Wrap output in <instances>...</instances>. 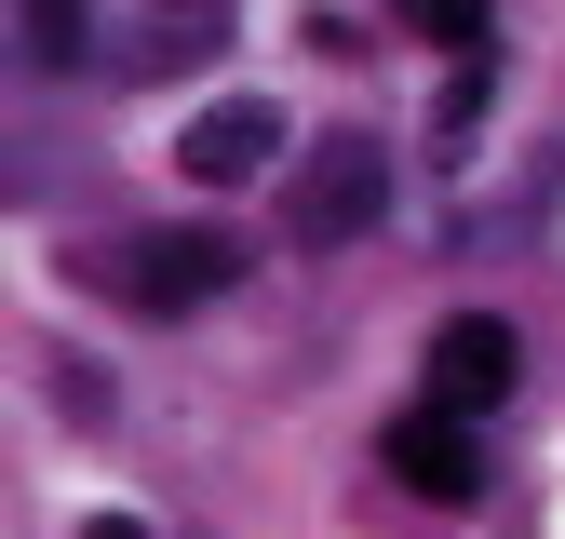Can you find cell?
Wrapping results in <instances>:
<instances>
[{
    "instance_id": "7a4b0ae2",
    "label": "cell",
    "mask_w": 565,
    "mask_h": 539,
    "mask_svg": "<svg viewBox=\"0 0 565 539\" xmlns=\"http://www.w3.org/2000/svg\"><path fill=\"white\" fill-rule=\"evenodd\" d=\"M95 284H108V297H135V310L162 324V310L230 297V284H243V243H230V230H135V243H108V256H95Z\"/></svg>"
},
{
    "instance_id": "5b68a950",
    "label": "cell",
    "mask_w": 565,
    "mask_h": 539,
    "mask_svg": "<svg viewBox=\"0 0 565 539\" xmlns=\"http://www.w3.org/2000/svg\"><path fill=\"white\" fill-rule=\"evenodd\" d=\"M377 458H391V486H417V499H484V445L445 419V404H404V419L377 432Z\"/></svg>"
},
{
    "instance_id": "277c9868",
    "label": "cell",
    "mask_w": 565,
    "mask_h": 539,
    "mask_svg": "<svg viewBox=\"0 0 565 539\" xmlns=\"http://www.w3.org/2000/svg\"><path fill=\"white\" fill-rule=\"evenodd\" d=\"M175 162H189L202 189H256V176L282 162V108H269V95H216V108L175 135Z\"/></svg>"
},
{
    "instance_id": "3957f363",
    "label": "cell",
    "mask_w": 565,
    "mask_h": 539,
    "mask_svg": "<svg viewBox=\"0 0 565 539\" xmlns=\"http://www.w3.org/2000/svg\"><path fill=\"white\" fill-rule=\"evenodd\" d=\"M512 378H525V337H512L499 310H458V324L431 337V404H445V419H499Z\"/></svg>"
},
{
    "instance_id": "8992f818",
    "label": "cell",
    "mask_w": 565,
    "mask_h": 539,
    "mask_svg": "<svg viewBox=\"0 0 565 539\" xmlns=\"http://www.w3.org/2000/svg\"><path fill=\"white\" fill-rule=\"evenodd\" d=\"M216 41H230V0H149V14H135V54H121V67H149V82H162V67H202Z\"/></svg>"
},
{
    "instance_id": "6da1fadb",
    "label": "cell",
    "mask_w": 565,
    "mask_h": 539,
    "mask_svg": "<svg viewBox=\"0 0 565 539\" xmlns=\"http://www.w3.org/2000/svg\"><path fill=\"white\" fill-rule=\"evenodd\" d=\"M377 216H391V162H377V135H323V149L282 162V243H297V256L364 243Z\"/></svg>"
},
{
    "instance_id": "ba28073f",
    "label": "cell",
    "mask_w": 565,
    "mask_h": 539,
    "mask_svg": "<svg viewBox=\"0 0 565 539\" xmlns=\"http://www.w3.org/2000/svg\"><path fill=\"white\" fill-rule=\"evenodd\" d=\"M391 14L417 41H445V54H484V28H499V0H391Z\"/></svg>"
},
{
    "instance_id": "52a82bcc",
    "label": "cell",
    "mask_w": 565,
    "mask_h": 539,
    "mask_svg": "<svg viewBox=\"0 0 565 539\" xmlns=\"http://www.w3.org/2000/svg\"><path fill=\"white\" fill-rule=\"evenodd\" d=\"M14 54L41 67V82H67V67H95V28H82V0H14Z\"/></svg>"
},
{
    "instance_id": "9c48e42d",
    "label": "cell",
    "mask_w": 565,
    "mask_h": 539,
    "mask_svg": "<svg viewBox=\"0 0 565 539\" xmlns=\"http://www.w3.org/2000/svg\"><path fill=\"white\" fill-rule=\"evenodd\" d=\"M41 391L67 404V419H108V391H95V364H82V351H41Z\"/></svg>"
},
{
    "instance_id": "30bf717a",
    "label": "cell",
    "mask_w": 565,
    "mask_h": 539,
    "mask_svg": "<svg viewBox=\"0 0 565 539\" xmlns=\"http://www.w3.org/2000/svg\"><path fill=\"white\" fill-rule=\"evenodd\" d=\"M82 539H149V526H135V512H95V526H82Z\"/></svg>"
}]
</instances>
